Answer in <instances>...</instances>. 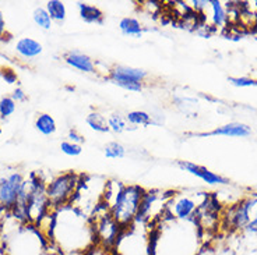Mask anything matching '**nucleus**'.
Returning <instances> with one entry per match:
<instances>
[{
	"instance_id": "nucleus-16",
	"label": "nucleus",
	"mask_w": 257,
	"mask_h": 255,
	"mask_svg": "<svg viewBox=\"0 0 257 255\" xmlns=\"http://www.w3.org/2000/svg\"><path fill=\"white\" fill-rule=\"evenodd\" d=\"M210 7L212 12V24L214 27H224L228 24V14L225 10L224 5L218 2V0H210Z\"/></svg>"
},
{
	"instance_id": "nucleus-32",
	"label": "nucleus",
	"mask_w": 257,
	"mask_h": 255,
	"mask_svg": "<svg viewBox=\"0 0 257 255\" xmlns=\"http://www.w3.org/2000/svg\"><path fill=\"white\" fill-rule=\"evenodd\" d=\"M2 133H3V128H2V126H0V135H2Z\"/></svg>"
},
{
	"instance_id": "nucleus-31",
	"label": "nucleus",
	"mask_w": 257,
	"mask_h": 255,
	"mask_svg": "<svg viewBox=\"0 0 257 255\" xmlns=\"http://www.w3.org/2000/svg\"><path fill=\"white\" fill-rule=\"evenodd\" d=\"M250 195H251V197H254V198H257V192H251Z\"/></svg>"
},
{
	"instance_id": "nucleus-30",
	"label": "nucleus",
	"mask_w": 257,
	"mask_h": 255,
	"mask_svg": "<svg viewBox=\"0 0 257 255\" xmlns=\"http://www.w3.org/2000/svg\"><path fill=\"white\" fill-rule=\"evenodd\" d=\"M5 31H6V24H5L3 13L0 12V37H3V35H5Z\"/></svg>"
},
{
	"instance_id": "nucleus-26",
	"label": "nucleus",
	"mask_w": 257,
	"mask_h": 255,
	"mask_svg": "<svg viewBox=\"0 0 257 255\" xmlns=\"http://www.w3.org/2000/svg\"><path fill=\"white\" fill-rule=\"evenodd\" d=\"M113 84L130 92H140L143 90V83H139V81H116Z\"/></svg>"
},
{
	"instance_id": "nucleus-6",
	"label": "nucleus",
	"mask_w": 257,
	"mask_h": 255,
	"mask_svg": "<svg viewBox=\"0 0 257 255\" xmlns=\"http://www.w3.org/2000/svg\"><path fill=\"white\" fill-rule=\"evenodd\" d=\"M23 187L24 180L20 173H14L9 177L0 179V212L12 209L17 204Z\"/></svg>"
},
{
	"instance_id": "nucleus-10",
	"label": "nucleus",
	"mask_w": 257,
	"mask_h": 255,
	"mask_svg": "<svg viewBox=\"0 0 257 255\" xmlns=\"http://www.w3.org/2000/svg\"><path fill=\"white\" fill-rule=\"evenodd\" d=\"M64 62L73 69H77V70L83 71V73H88V74L96 73V64L94 63V60L90 56H87L85 53H81V52H67L64 55Z\"/></svg>"
},
{
	"instance_id": "nucleus-17",
	"label": "nucleus",
	"mask_w": 257,
	"mask_h": 255,
	"mask_svg": "<svg viewBox=\"0 0 257 255\" xmlns=\"http://www.w3.org/2000/svg\"><path fill=\"white\" fill-rule=\"evenodd\" d=\"M85 121H87V124H88L94 131H96V133H109L110 131L108 120L105 119V116H102L101 113H98V112H92V113H90V115L87 116Z\"/></svg>"
},
{
	"instance_id": "nucleus-19",
	"label": "nucleus",
	"mask_w": 257,
	"mask_h": 255,
	"mask_svg": "<svg viewBox=\"0 0 257 255\" xmlns=\"http://www.w3.org/2000/svg\"><path fill=\"white\" fill-rule=\"evenodd\" d=\"M126 121L130 126H143V127H148L153 124V117L148 115L147 112L143 110H133L126 116Z\"/></svg>"
},
{
	"instance_id": "nucleus-20",
	"label": "nucleus",
	"mask_w": 257,
	"mask_h": 255,
	"mask_svg": "<svg viewBox=\"0 0 257 255\" xmlns=\"http://www.w3.org/2000/svg\"><path fill=\"white\" fill-rule=\"evenodd\" d=\"M103 155L108 159H122L126 155V148L123 147L120 142H109L103 148Z\"/></svg>"
},
{
	"instance_id": "nucleus-8",
	"label": "nucleus",
	"mask_w": 257,
	"mask_h": 255,
	"mask_svg": "<svg viewBox=\"0 0 257 255\" xmlns=\"http://www.w3.org/2000/svg\"><path fill=\"white\" fill-rule=\"evenodd\" d=\"M147 76V71L142 70V69L128 67V66H115L113 69L109 70L108 80H110L112 83H116V81H139V83H144Z\"/></svg>"
},
{
	"instance_id": "nucleus-15",
	"label": "nucleus",
	"mask_w": 257,
	"mask_h": 255,
	"mask_svg": "<svg viewBox=\"0 0 257 255\" xmlns=\"http://www.w3.org/2000/svg\"><path fill=\"white\" fill-rule=\"evenodd\" d=\"M35 128L38 130L42 135H52L56 133V121L48 113H39L38 117L35 119Z\"/></svg>"
},
{
	"instance_id": "nucleus-9",
	"label": "nucleus",
	"mask_w": 257,
	"mask_h": 255,
	"mask_svg": "<svg viewBox=\"0 0 257 255\" xmlns=\"http://www.w3.org/2000/svg\"><path fill=\"white\" fill-rule=\"evenodd\" d=\"M203 202V201H201ZM201 202H196V199L192 197H187V195H179V197L174 198L172 201V213L175 215V217L178 219H182V220H187L190 219L194 215V212L197 209Z\"/></svg>"
},
{
	"instance_id": "nucleus-14",
	"label": "nucleus",
	"mask_w": 257,
	"mask_h": 255,
	"mask_svg": "<svg viewBox=\"0 0 257 255\" xmlns=\"http://www.w3.org/2000/svg\"><path fill=\"white\" fill-rule=\"evenodd\" d=\"M119 30L123 35L132 38H140L143 35V27L139 20L133 17H124L119 21Z\"/></svg>"
},
{
	"instance_id": "nucleus-3",
	"label": "nucleus",
	"mask_w": 257,
	"mask_h": 255,
	"mask_svg": "<svg viewBox=\"0 0 257 255\" xmlns=\"http://www.w3.org/2000/svg\"><path fill=\"white\" fill-rule=\"evenodd\" d=\"M95 215L96 217L95 222L92 223V229L96 238V245H102L106 249L115 248L123 229L112 217L109 209H105L101 215Z\"/></svg>"
},
{
	"instance_id": "nucleus-7",
	"label": "nucleus",
	"mask_w": 257,
	"mask_h": 255,
	"mask_svg": "<svg viewBox=\"0 0 257 255\" xmlns=\"http://www.w3.org/2000/svg\"><path fill=\"white\" fill-rule=\"evenodd\" d=\"M178 166H179L182 170L190 173L193 176L201 179L207 184H229V180L225 179L222 176H219L217 173L208 170L204 166L196 165V163H192V162H186V160H179L178 162Z\"/></svg>"
},
{
	"instance_id": "nucleus-23",
	"label": "nucleus",
	"mask_w": 257,
	"mask_h": 255,
	"mask_svg": "<svg viewBox=\"0 0 257 255\" xmlns=\"http://www.w3.org/2000/svg\"><path fill=\"white\" fill-rule=\"evenodd\" d=\"M108 124H109L110 131H113V133H123L124 130H126V119H123L120 115H112L108 119Z\"/></svg>"
},
{
	"instance_id": "nucleus-5",
	"label": "nucleus",
	"mask_w": 257,
	"mask_h": 255,
	"mask_svg": "<svg viewBox=\"0 0 257 255\" xmlns=\"http://www.w3.org/2000/svg\"><path fill=\"white\" fill-rule=\"evenodd\" d=\"M257 204V198L247 197L243 198L240 202L232 205L228 208L224 215V220L226 226L231 230H246L251 220V209Z\"/></svg>"
},
{
	"instance_id": "nucleus-24",
	"label": "nucleus",
	"mask_w": 257,
	"mask_h": 255,
	"mask_svg": "<svg viewBox=\"0 0 257 255\" xmlns=\"http://www.w3.org/2000/svg\"><path fill=\"white\" fill-rule=\"evenodd\" d=\"M60 149L64 155L67 156H78L80 153L83 152V147L78 145V144H74V142H70V141H63L60 144Z\"/></svg>"
},
{
	"instance_id": "nucleus-21",
	"label": "nucleus",
	"mask_w": 257,
	"mask_h": 255,
	"mask_svg": "<svg viewBox=\"0 0 257 255\" xmlns=\"http://www.w3.org/2000/svg\"><path fill=\"white\" fill-rule=\"evenodd\" d=\"M34 21L42 30H51L52 19L51 16L48 14V12H46V9H44V7L35 9V12H34Z\"/></svg>"
},
{
	"instance_id": "nucleus-2",
	"label": "nucleus",
	"mask_w": 257,
	"mask_h": 255,
	"mask_svg": "<svg viewBox=\"0 0 257 255\" xmlns=\"http://www.w3.org/2000/svg\"><path fill=\"white\" fill-rule=\"evenodd\" d=\"M80 185V177L74 172H67L58 176L46 185L45 194L49 204L53 206L66 205Z\"/></svg>"
},
{
	"instance_id": "nucleus-27",
	"label": "nucleus",
	"mask_w": 257,
	"mask_h": 255,
	"mask_svg": "<svg viewBox=\"0 0 257 255\" xmlns=\"http://www.w3.org/2000/svg\"><path fill=\"white\" fill-rule=\"evenodd\" d=\"M0 76L2 78L6 81L7 84H14L17 81V74H16V71L13 69H9V67H2L0 69Z\"/></svg>"
},
{
	"instance_id": "nucleus-22",
	"label": "nucleus",
	"mask_w": 257,
	"mask_h": 255,
	"mask_svg": "<svg viewBox=\"0 0 257 255\" xmlns=\"http://www.w3.org/2000/svg\"><path fill=\"white\" fill-rule=\"evenodd\" d=\"M14 110H16V101L12 96H3L0 99V117L6 119L13 115Z\"/></svg>"
},
{
	"instance_id": "nucleus-1",
	"label": "nucleus",
	"mask_w": 257,
	"mask_h": 255,
	"mask_svg": "<svg viewBox=\"0 0 257 255\" xmlns=\"http://www.w3.org/2000/svg\"><path fill=\"white\" fill-rule=\"evenodd\" d=\"M144 192L146 190L140 185L123 184L109 206L110 215L123 230L132 227L136 222Z\"/></svg>"
},
{
	"instance_id": "nucleus-11",
	"label": "nucleus",
	"mask_w": 257,
	"mask_h": 255,
	"mask_svg": "<svg viewBox=\"0 0 257 255\" xmlns=\"http://www.w3.org/2000/svg\"><path fill=\"white\" fill-rule=\"evenodd\" d=\"M251 134V130L249 126L242 123H229L221 127H217L210 133H200L196 134L197 137H211V135H224V137H249Z\"/></svg>"
},
{
	"instance_id": "nucleus-18",
	"label": "nucleus",
	"mask_w": 257,
	"mask_h": 255,
	"mask_svg": "<svg viewBox=\"0 0 257 255\" xmlns=\"http://www.w3.org/2000/svg\"><path fill=\"white\" fill-rule=\"evenodd\" d=\"M46 12L51 16L52 21L62 23L66 19V6L60 0H49L46 3Z\"/></svg>"
},
{
	"instance_id": "nucleus-28",
	"label": "nucleus",
	"mask_w": 257,
	"mask_h": 255,
	"mask_svg": "<svg viewBox=\"0 0 257 255\" xmlns=\"http://www.w3.org/2000/svg\"><path fill=\"white\" fill-rule=\"evenodd\" d=\"M67 138H69L67 141L74 142V144H78V145H81V144L84 142V137L83 135L78 134L76 130H70V131H69V134H67Z\"/></svg>"
},
{
	"instance_id": "nucleus-13",
	"label": "nucleus",
	"mask_w": 257,
	"mask_h": 255,
	"mask_svg": "<svg viewBox=\"0 0 257 255\" xmlns=\"http://www.w3.org/2000/svg\"><path fill=\"white\" fill-rule=\"evenodd\" d=\"M80 17L87 24H101L103 21V13L95 6H91L87 3H78Z\"/></svg>"
},
{
	"instance_id": "nucleus-4",
	"label": "nucleus",
	"mask_w": 257,
	"mask_h": 255,
	"mask_svg": "<svg viewBox=\"0 0 257 255\" xmlns=\"http://www.w3.org/2000/svg\"><path fill=\"white\" fill-rule=\"evenodd\" d=\"M221 205L215 197H210L208 194L203 199V202L197 206L193 215V222L201 231H214L219 226L221 219Z\"/></svg>"
},
{
	"instance_id": "nucleus-12",
	"label": "nucleus",
	"mask_w": 257,
	"mask_h": 255,
	"mask_svg": "<svg viewBox=\"0 0 257 255\" xmlns=\"http://www.w3.org/2000/svg\"><path fill=\"white\" fill-rule=\"evenodd\" d=\"M16 51L21 58L32 59L42 53V45L32 38H21L16 45Z\"/></svg>"
},
{
	"instance_id": "nucleus-25",
	"label": "nucleus",
	"mask_w": 257,
	"mask_h": 255,
	"mask_svg": "<svg viewBox=\"0 0 257 255\" xmlns=\"http://www.w3.org/2000/svg\"><path fill=\"white\" fill-rule=\"evenodd\" d=\"M228 81L235 85V87H239V88H244V87H256L257 80H253V78H249V77H229Z\"/></svg>"
},
{
	"instance_id": "nucleus-29",
	"label": "nucleus",
	"mask_w": 257,
	"mask_h": 255,
	"mask_svg": "<svg viewBox=\"0 0 257 255\" xmlns=\"http://www.w3.org/2000/svg\"><path fill=\"white\" fill-rule=\"evenodd\" d=\"M16 102H23V101H26L27 99V95L24 94V91L21 90V88H17V90L14 91V94L12 95Z\"/></svg>"
}]
</instances>
